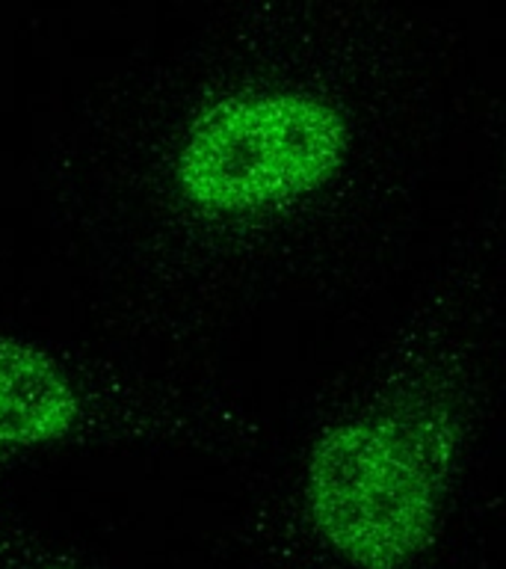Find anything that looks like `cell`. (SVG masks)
Instances as JSON below:
<instances>
[{"instance_id": "cell-1", "label": "cell", "mask_w": 506, "mask_h": 569, "mask_svg": "<svg viewBox=\"0 0 506 569\" xmlns=\"http://www.w3.org/2000/svg\"><path fill=\"white\" fill-rule=\"evenodd\" d=\"M465 389L415 359L328 421L302 466V513L350 569H408L435 546L459 471Z\"/></svg>"}, {"instance_id": "cell-2", "label": "cell", "mask_w": 506, "mask_h": 569, "mask_svg": "<svg viewBox=\"0 0 506 569\" xmlns=\"http://www.w3.org/2000/svg\"><path fill=\"white\" fill-rule=\"evenodd\" d=\"M355 151V122L311 83L255 80L199 101L166 151L163 184L186 217L220 226L296 211L337 178Z\"/></svg>"}, {"instance_id": "cell-3", "label": "cell", "mask_w": 506, "mask_h": 569, "mask_svg": "<svg viewBox=\"0 0 506 569\" xmlns=\"http://www.w3.org/2000/svg\"><path fill=\"white\" fill-rule=\"evenodd\" d=\"M122 398L69 356L0 332V462L122 427Z\"/></svg>"}, {"instance_id": "cell-4", "label": "cell", "mask_w": 506, "mask_h": 569, "mask_svg": "<svg viewBox=\"0 0 506 569\" xmlns=\"http://www.w3.org/2000/svg\"><path fill=\"white\" fill-rule=\"evenodd\" d=\"M21 569H80V567L60 563V560H39V563H30V567H21Z\"/></svg>"}]
</instances>
